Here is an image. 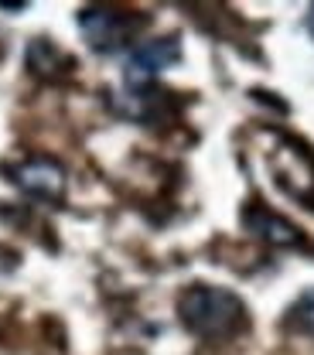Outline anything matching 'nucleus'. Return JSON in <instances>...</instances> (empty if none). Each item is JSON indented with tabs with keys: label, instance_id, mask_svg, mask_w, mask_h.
<instances>
[{
	"label": "nucleus",
	"instance_id": "nucleus-3",
	"mask_svg": "<svg viewBox=\"0 0 314 355\" xmlns=\"http://www.w3.org/2000/svg\"><path fill=\"white\" fill-rule=\"evenodd\" d=\"M270 171L273 181L284 195L304 202L308 209L314 205V154L297 144V140H280L273 150H270Z\"/></svg>",
	"mask_w": 314,
	"mask_h": 355
},
{
	"label": "nucleus",
	"instance_id": "nucleus-9",
	"mask_svg": "<svg viewBox=\"0 0 314 355\" xmlns=\"http://www.w3.org/2000/svg\"><path fill=\"white\" fill-rule=\"evenodd\" d=\"M308 31H311V38H314V3L308 7Z\"/></svg>",
	"mask_w": 314,
	"mask_h": 355
},
{
	"label": "nucleus",
	"instance_id": "nucleus-4",
	"mask_svg": "<svg viewBox=\"0 0 314 355\" xmlns=\"http://www.w3.org/2000/svg\"><path fill=\"white\" fill-rule=\"evenodd\" d=\"M181 62V38L178 35H168V38H150V42H140L127 55L123 62V83L127 89H143V86H154V79L178 65Z\"/></svg>",
	"mask_w": 314,
	"mask_h": 355
},
{
	"label": "nucleus",
	"instance_id": "nucleus-1",
	"mask_svg": "<svg viewBox=\"0 0 314 355\" xmlns=\"http://www.w3.org/2000/svg\"><path fill=\"white\" fill-rule=\"evenodd\" d=\"M178 318L202 342H232L250 331L246 301L216 284H188L178 294Z\"/></svg>",
	"mask_w": 314,
	"mask_h": 355
},
{
	"label": "nucleus",
	"instance_id": "nucleus-6",
	"mask_svg": "<svg viewBox=\"0 0 314 355\" xmlns=\"http://www.w3.org/2000/svg\"><path fill=\"white\" fill-rule=\"evenodd\" d=\"M243 229L273 250H301L304 246V232L290 219H284L280 212L267 209L263 202H250L243 209Z\"/></svg>",
	"mask_w": 314,
	"mask_h": 355
},
{
	"label": "nucleus",
	"instance_id": "nucleus-8",
	"mask_svg": "<svg viewBox=\"0 0 314 355\" xmlns=\"http://www.w3.org/2000/svg\"><path fill=\"white\" fill-rule=\"evenodd\" d=\"M287 321H290L294 328H301V331L314 335V287L297 297V304L290 308V318H287Z\"/></svg>",
	"mask_w": 314,
	"mask_h": 355
},
{
	"label": "nucleus",
	"instance_id": "nucleus-5",
	"mask_svg": "<svg viewBox=\"0 0 314 355\" xmlns=\"http://www.w3.org/2000/svg\"><path fill=\"white\" fill-rule=\"evenodd\" d=\"M7 178L28 198L51 202V205L62 202L65 198V188H69V175H65V168L55 157H24V161H17V164L7 168Z\"/></svg>",
	"mask_w": 314,
	"mask_h": 355
},
{
	"label": "nucleus",
	"instance_id": "nucleus-7",
	"mask_svg": "<svg viewBox=\"0 0 314 355\" xmlns=\"http://www.w3.org/2000/svg\"><path fill=\"white\" fill-rule=\"evenodd\" d=\"M24 62H28V69H31L35 76H42V79H62V76H69L72 65H76L58 44H51L48 38H35V42L28 44Z\"/></svg>",
	"mask_w": 314,
	"mask_h": 355
},
{
	"label": "nucleus",
	"instance_id": "nucleus-2",
	"mask_svg": "<svg viewBox=\"0 0 314 355\" xmlns=\"http://www.w3.org/2000/svg\"><path fill=\"white\" fill-rule=\"evenodd\" d=\"M147 24V17H140L134 10H120V7H82L79 10V31L96 55H113L120 48L137 38V31Z\"/></svg>",
	"mask_w": 314,
	"mask_h": 355
}]
</instances>
